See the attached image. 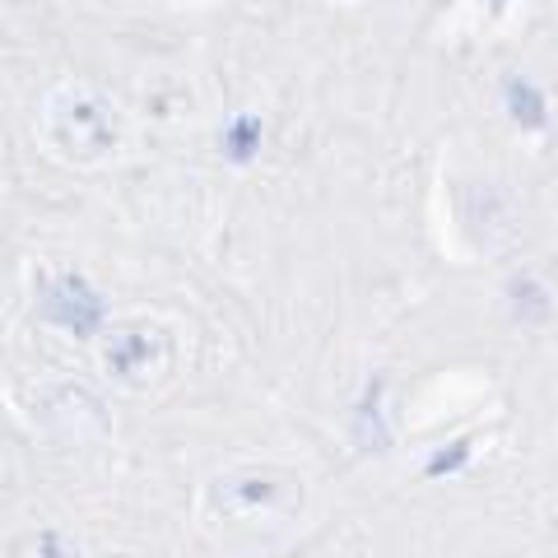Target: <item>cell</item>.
<instances>
[{
	"label": "cell",
	"instance_id": "obj_1",
	"mask_svg": "<svg viewBox=\"0 0 558 558\" xmlns=\"http://www.w3.org/2000/svg\"><path fill=\"white\" fill-rule=\"evenodd\" d=\"M51 126H57V140L65 154L75 159H94L117 140V117L98 94H80L65 89L57 102H51Z\"/></svg>",
	"mask_w": 558,
	"mask_h": 558
}]
</instances>
